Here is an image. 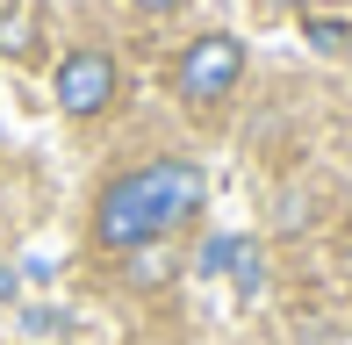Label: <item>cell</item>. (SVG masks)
I'll return each mask as SVG.
<instances>
[{
	"mask_svg": "<svg viewBox=\"0 0 352 345\" xmlns=\"http://www.w3.org/2000/svg\"><path fill=\"white\" fill-rule=\"evenodd\" d=\"M201 201H209V172L195 159H151L137 172H122V180L101 187V201H94V238L108 245V252H144V245L173 238L180 223H195Z\"/></svg>",
	"mask_w": 352,
	"mask_h": 345,
	"instance_id": "obj_1",
	"label": "cell"
},
{
	"mask_svg": "<svg viewBox=\"0 0 352 345\" xmlns=\"http://www.w3.org/2000/svg\"><path fill=\"white\" fill-rule=\"evenodd\" d=\"M309 43H316L324 58H345V51H352V22H316V14H309Z\"/></svg>",
	"mask_w": 352,
	"mask_h": 345,
	"instance_id": "obj_5",
	"label": "cell"
},
{
	"mask_svg": "<svg viewBox=\"0 0 352 345\" xmlns=\"http://www.w3.org/2000/svg\"><path fill=\"white\" fill-rule=\"evenodd\" d=\"M237 80H245V43H237L230 29H209V36H195V43L180 51V65H173V93H180L187 108L230 101Z\"/></svg>",
	"mask_w": 352,
	"mask_h": 345,
	"instance_id": "obj_2",
	"label": "cell"
},
{
	"mask_svg": "<svg viewBox=\"0 0 352 345\" xmlns=\"http://www.w3.org/2000/svg\"><path fill=\"white\" fill-rule=\"evenodd\" d=\"M116 87H122L116 58L94 51V43H79V51L58 58V108H65V115H101V108H116Z\"/></svg>",
	"mask_w": 352,
	"mask_h": 345,
	"instance_id": "obj_3",
	"label": "cell"
},
{
	"mask_svg": "<svg viewBox=\"0 0 352 345\" xmlns=\"http://www.w3.org/2000/svg\"><path fill=\"white\" fill-rule=\"evenodd\" d=\"M43 43V0H8L0 8V58H36Z\"/></svg>",
	"mask_w": 352,
	"mask_h": 345,
	"instance_id": "obj_4",
	"label": "cell"
},
{
	"mask_svg": "<svg viewBox=\"0 0 352 345\" xmlns=\"http://www.w3.org/2000/svg\"><path fill=\"white\" fill-rule=\"evenodd\" d=\"M252 8H259L266 22H280V14H302V8H309V0H252Z\"/></svg>",
	"mask_w": 352,
	"mask_h": 345,
	"instance_id": "obj_6",
	"label": "cell"
},
{
	"mask_svg": "<svg viewBox=\"0 0 352 345\" xmlns=\"http://www.w3.org/2000/svg\"><path fill=\"white\" fill-rule=\"evenodd\" d=\"M144 14H173V8H187V0H137Z\"/></svg>",
	"mask_w": 352,
	"mask_h": 345,
	"instance_id": "obj_7",
	"label": "cell"
}]
</instances>
